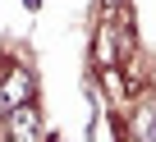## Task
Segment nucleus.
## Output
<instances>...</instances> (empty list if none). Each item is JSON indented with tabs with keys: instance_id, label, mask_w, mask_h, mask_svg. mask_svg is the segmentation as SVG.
I'll list each match as a JSON object with an SVG mask.
<instances>
[{
	"instance_id": "nucleus-3",
	"label": "nucleus",
	"mask_w": 156,
	"mask_h": 142,
	"mask_svg": "<svg viewBox=\"0 0 156 142\" xmlns=\"http://www.w3.org/2000/svg\"><path fill=\"white\" fill-rule=\"evenodd\" d=\"M133 124H138V137H142V142H156V96L138 110V119H133Z\"/></svg>"
},
{
	"instance_id": "nucleus-2",
	"label": "nucleus",
	"mask_w": 156,
	"mask_h": 142,
	"mask_svg": "<svg viewBox=\"0 0 156 142\" xmlns=\"http://www.w3.org/2000/svg\"><path fill=\"white\" fill-rule=\"evenodd\" d=\"M5 142H46V133H41V115H37L32 101L5 115Z\"/></svg>"
},
{
	"instance_id": "nucleus-1",
	"label": "nucleus",
	"mask_w": 156,
	"mask_h": 142,
	"mask_svg": "<svg viewBox=\"0 0 156 142\" xmlns=\"http://www.w3.org/2000/svg\"><path fill=\"white\" fill-rule=\"evenodd\" d=\"M32 92H37V83H32L28 69H19V64H5V69H0V110H5V115L19 110V106H28Z\"/></svg>"
}]
</instances>
